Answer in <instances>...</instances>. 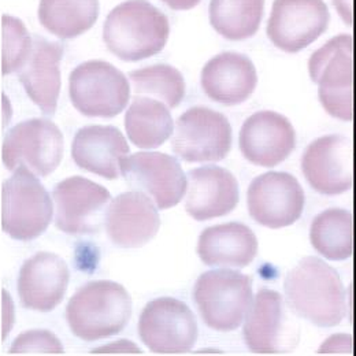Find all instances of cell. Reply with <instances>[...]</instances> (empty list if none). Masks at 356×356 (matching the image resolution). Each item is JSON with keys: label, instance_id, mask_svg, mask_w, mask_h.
<instances>
[{"label": "cell", "instance_id": "obj_27", "mask_svg": "<svg viewBox=\"0 0 356 356\" xmlns=\"http://www.w3.org/2000/svg\"><path fill=\"white\" fill-rule=\"evenodd\" d=\"M99 17V0H40L39 21L60 39H73L89 31Z\"/></svg>", "mask_w": 356, "mask_h": 356}, {"label": "cell", "instance_id": "obj_4", "mask_svg": "<svg viewBox=\"0 0 356 356\" xmlns=\"http://www.w3.org/2000/svg\"><path fill=\"white\" fill-rule=\"evenodd\" d=\"M325 111L341 121L354 118V38L343 33L316 49L309 60Z\"/></svg>", "mask_w": 356, "mask_h": 356}, {"label": "cell", "instance_id": "obj_3", "mask_svg": "<svg viewBox=\"0 0 356 356\" xmlns=\"http://www.w3.org/2000/svg\"><path fill=\"white\" fill-rule=\"evenodd\" d=\"M132 316L128 291L114 281H92L69 300L66 321L74 336L96 341L124 330Z\"/></svg>", "mask_w": 356, "mask_h": 356}, {"label": "cell", "instance_id": "obj_17", "mask_svg": "<svg viewBox=\"0 0 356 356\" xmlns=\"http://www.w3.org/2000/svg\"><path fill=\"white\" fill-rule=\"evenodd\" d=\"M240 151L252 165L274 168L284 162L296 147V134L291 121L275 111H259L243 124Z\"/></svg>", "mask_w": 356, "mask_h": 356}, {"label": "cell", "instance_id": "obj_9", "mask_svg": "<svg viewBox=\"0 0 356 356\" xmlns=\"http://www.w3.org/2000/svg\"><path fill=\"white\" fill-rule=\"evenodd\" d=\"M138 336L154 354H186L197 340V322L184 302L159 298L143 309Z\"/></svg>", "mask_w": 356, "mask_h": 356}, {"label": "cell", "instance_id": "obj_18", "mask_svg": "<svg viewBox=\"0 0 356 356\" xmlns=\"http://www.w3.org/2000/svg\"><path fill=\"white\" fill-rule=\"evenodd\" d=\"M104 225L107 236L115 245L138 248L158 234L161 218L149 196L138 191H129L111 200Z\"/></svg>", "mask_w": 356, "mask_h": 356}, {"label": "cell", "instance_id": "obj_23", "mask_svg": "<svg viewBox=\"0 0 356 356\" xmlns=\"http://www.w3.org/2000/svg\"><path fill=\"white\" fill-rule=\"evenodd\" d=\"M63 47L33 36L32 51L25 65L18 70V79L32 102L45 115H54L60 90V60Z\"/></svg>", "mask_w": 356, "mask_h": 356}, {"label": "cell", "instance_id": "obj_30", "mask_svg": "<svg viewBox=\"0 0 356 356\" xmlns=\"http://www.w3.org/2000/svg\"><path fill=\"white\" fill-rule=\"evenodd\" d=\"M33 39L21 19L1 17V74L18 72L29 58Z\"/></svg>", "mask_w": 356, "mask_h": 356}, {"label": "cell", "instance_id": "obj_21", "mask_svg": "<svg viewBox=\"0 0 356 356\" xmlns=\"http://www.w3.org/2000/svg\"><path fill=\"white\" fill-rule=\"evenodd\" d=\"M128 154L127 138L120 129L110 125L84 127L76 134L72 144L74 163L89 173L107 179L122 176L121 163Z\"/></svg>", "mask_w": 356, "mask_h": 356}, {"label": "cell", "instance_id": "obj_1", "mask_svg": "<svg viewBox=\"0 0 356 356\" xmlns=\"http://www.w3.org/2000/svg\"><path fill=\"white\" fill-rule=\"evenodd\" d=\"M288 306L319 327L337 326L347 312V293L339 273L322 259L303 258L285 277Z\"/></svg>", "mask_w": 356, "mask_h": 356}, {"label": "cell", "instance_id": "obj_28", "mask_svg": "<svg viewBox=\"0 0 356 356\" xmlns=\"http://www.w3.org/2000/svg\"><path fill=\"white\" fill-rule=\"evenodd\" d=\"M265 0H211V26L225 39L238 42L252 38L262 22Z\"/></svg>", "mask_w": 356, "mask_h": 356}, {"label": "cell", "instance_id": "obj_29", "mask_svg": "<svg viewBox=\"0 0 356 356\" xmlns=\"http://www.w3.org/2000/svg\"><path fill=\"white\" fill-rule=\"evenodd\" d=\"M136 95H147L175 108L185 96L182 74L170 65H154L129 73Z\"/></svg>", "mask_w": 356, "mask_h": 356}, {"label": "cell", "instance_id": "obj_32", "mask_svg": "<svg viewBox=\"0 0 356 356\" xmlns=\"http://www.w3.org/2000/svg\"><path fill=\"white\" fill-rule=\"evenodd\" d=\"M354 341L351 334H334L327 339L325 344L321 346L319 354H347L353 355Z\"/></svg>", "mask_w": 356, "mask_h": 356}, {"label": "cell", "instance_id": "obj_33", "mask_svg": "<svg viewBox=\"0 0 356 356\" xmlns=\"http://www.w3.org/2000/svg\"><path fill=\"white\" fill-rule=\"evenodd\" d=\"M92 354H141V351L134 346V343L121 340L110 346L92 350Z\"/></svg>", "mask_w": 356, "mask_h": 356}, {"label": "cell", "instance_id": "obj_19", "mask_svg": "<svg viewBox=\"0 0 356 356\" xmlns=\"http://www.w3.org/2000/svg\"><path fill=\"white\" fill-rule=\"evenodd\" d=\"M69 268L52 252H39L24 262L18 277L22 306L35 312H52L62 300L69 284Z\"/></svg>", "mask_w": 356, "mask_h": 356}, {"label": "cell", "instance_id": "obj_12", "mask_svg": "<svg viewBox=\"0 0 356 356\" xmlns=\"http://www.w3.org/2000/svg\"><path fill=\"white\" fill-rule=\"evenodd\" d=\"M330 22L323 0H274L267 22L270 42L288 54H296L322 36Z\"/></svg>", "mask_w": 356, "mask_h": 356}, {"label": "cell", "instance_id": "obj_25", "mask_svg": "<svg viewBox=\"0 0 356 356\" xmlns=\"http://www.w3.org/2000/svg\"><path fill=\"white\" fill-rule=\"evenodd\" d=\"M172 114L161 100L136 95L125 115L129 140L138 148H156L173 134Z\"/></svg>", "mask_w": 356, "mask_h": 356}, {"label": "cell", "instance_id": "obj_31", "mask_svg": "<svg viewBox=\"0 0 356 356\" xmlns=\"http://www.w3.org/2000/svg\"><path fill=\"white\" fill-rule=\"evenodd\" d=\"M10 355H59L63 347L58 337L48 330H29L21 333L8 351Z\"/></svg>", "mask_w": 356, "mask_h": 356}, {"label": "cell", "instance_id": "obj_20", "mask_svg": "<svg viewBox=\"0 0 356 356\" xmlns=\"http://www.w3.org/2000/svg\"><path fill=\"white\" fill-rule=\"evenodd\" d=\"M185 210L196 221H209L232 213L238 203L236 177L220 166H203L188 173Z\"/></svg>", "mask_w": 356, "mask_h": 356}, {"label": "cell", "instance_id": "obj_6", "mask_svg": "<svg viewBox=\"0 0 356 356\" xmlns=\"http://www.w3.org/2000/svg\"><path fill=\"white\" fill-rule=\"evenodd\" d=\"M193 299L204 323L217 332L236 330L254 302L251 277L229 268L203 273Z\"/></svg>", "mask_w": 356, "mask_h": 356}, {"label": "cell", "instance_id": "obj_22", "mask_svg": "<svg viewBox=\"0 0 356 356\" xmlns=\"http://www.w3.org/2000/svg\"><path fill=\"white\" fill-rule=\"evenodd\" d=\"M258 74L252 60L238 52H222L202 70V88L217 103L236 106L254 93Z\"/></svg>", "mask_w": 356, "mask_h": 356}, {"label": "cell", "instance_id": "obj_34", "mask_svg": "<svg viewBox=\"0 0 356 356\" xmlns=\"http://www.w3.org/2000/svg\"><path fill=\"white\" fill-rule=\"evenodd\" d=\"M162 1L173 10H191L200 3V0H162Z\"/></svg>", "mask_w": 356, "mask_h": 356}, {"label": "cell", "instance_id": "obj_10", "mask_svg": "<svg viewBox=\"0 0 356 356\" xmlns=\"http://www.w3.org/2000/svg\"><path fill=\"white\" fill-rule=\"evenodd\" d=\"M232 148V127L227 118L209 107H192L178 117L173 151L193 163L220 162Z\"/></svg>", "mask_w": 356, "mask_h": 356}, {"label": "cell", "instance_id": "obj_7", "mask_svg": "<svg viewBox=\"0 0 356 356\" xmlns=\"http://www.w3.org/2000/svg\"><path fill=\"white\" fill-rule=\"evenodd\" d=\"M69 96L83 115L113 118L127 108L131 87L127 76L111 63L88 60L70 73Z\"/></svg>", "mask_w": 356, "mask_h": 356}, {"label": "cell", "instance_id": "obj_8", "mask_svg": "<svg viewBox=\"0 0 356 356\" xmlns=\"http://www.w3.org/2000/svg\"><path fill=\"white\" fill-rule=\"evenodd\" d=\"M63 158V134L49 120L32 118L15 125L6 134L1 159L10 172L25 168L39 177H47Z\"/></svg>", "mask_w": 356, "mask_h": 356}, {"label": "cell", "instance_id": "obj_26", "mask_svg": "<svg viewBox=\"0 0 356 356\" xmlns=\"http://www.w3.org/2000/svg\"><path fill=\"white\" fill-rule=\"evenodd\" d=\"M310 241L329 261H346L354 254V216L350 210L329 209L318 214L310 227Z\"/></svg>", "mask_w": 356, "mask_h": 356}, {"label": "cell", "instance_id": "obj_14", "mask_svg": "<svg viewBox=\"0 0 356 356\" xmlns=\"http://www.w3.org/2000/svg\"><path fill=\"white\" fill-rule=\"evenodd\" d=\"M248 211L254 221L270 229L296 222L305 210V191L289 173L268 172L255 178L247 195Z\"/></svg>", "mask_w": 356, "mask_h": 356}, {"label": "cell", "instance_id": "obj_11", "mask_svg": "<svg viewBox=\"0 0 356 356\" xmlns=\"http://www.w3.org/2000/svg\"><path fill=\"white\" fill-rule=\"evenodd\" d=\"M55 225L67 234L97 233L104 222L110 192L88 178L74 176L58 182L52 192Z\"/></svg>", "mask_w": 356, "mask_h": 356}, {"label": "cell", "instance_id": "obj_24", "mask_svg": "<svg viewBox=\"0 0 356 356\" xmlns=\"http://www.w3.org/2000/svg\"><path fill=\"white\" fill-rule=\"evenodd\" d=\"M257 254V236L244 223L210 226L199 236L197 255L207 266L238 268L250 266Z\"/></svg>", "mask_w": 356, "mask_h": 356}, {"label": "cell", "instance_id": "obj_15", "mask_svg": "<svg viewBox=\"0 0 356 356\" xmlns=\"http://www.w3.org/2000/svg\"><path fill=\"white\" fill-rule=\"evenodd\" d=\"M302 170L312 188L327 196L354 185V147L350 137L329 134L314 140L302 158Z\"/></svg>", "mask_w": 356, "mask_h": 356}, {"label": "cell", "instance_id": "obj_16", "mask_svg": "<svg viewBox=\"0 0 356 356\" xmlns=\"http://www.w3.org/2000/svg\"><path fill=\"white\" fill-rule=\"evenodd\" d=\"M245 346L254 354H280L296 343L291 319L285 310L282 296L271 289H261L245 316L243 329Z\"/></svg>", "mask_w": 356, "mask_h": 356}, {"label": "cell", "instance_id": "obj_5", "mask_svg": "<svg viewBox=\"0 0 356 356\" xmlns=\"http://www.w3.org/2000/svg\"><path fill=\"white\" fill-rule=\"evenodd\" d=\"M52 200L36 175L18 168L1 184L0 222L4 233L19 241L42 236L52 220Z\"/></svg>", "mask_w": 356, "mask_h": 356}, {"label": "cell", "instance_id": "obj_13", "mask_svg": "<svg viewBox=\"0 0 356 356\" xmlns=\"http://www.w3.org/2000/svg\"><path fill=\"white\" fill-rule=\"evenodd\" d=\"M121 175L131 189L149 196L159 210L177 206L188 189L177 159L163 152H137L124 158Z\"/></svg>", "mask_w": 356, "mask_h": 356}, {"label": "cell", "instance_id": "obj_2", "mask_svg": "<svg viewBox=\"0 0 356 356\" xmlns=\"http://www.w3.org/2000/svg\"><path fill=\"white\" fill-rule=\"evenodd\" d=\"M168 17L147 0H127L114 7L103 26V40L120 59L137 62L159 54L168 43Z\"/></svg>", "mask_w": 356, "mask_h": 356}]
</instances>
